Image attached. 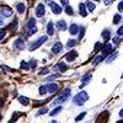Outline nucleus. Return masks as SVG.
Segmentation results:
<instances>
[{
  "instance_id": "obj_1",
  "label": "nucleus",
  "mask_w": 123,
  "mask_h": 123,
  "mask_svg": "<svg viewBox=\"0 0 123 123\" xmlns=\"http://www.w3.org/2000/svg\"><path fill=\"white\" fill-rule=\"evenodd\" d=\"M59 89V85L58 84H46V85H42L39 87V94L41 95H44L47 94V92H49V94H53V92L58 91Z\"/></svg>"
},
{
  "instance_id": "obj_2",
  "label": "nucleus",
  "mask_w": 123,
  "mask_h": 123,
  "mask_svg": "<svg viewBox=\"0 0 123 123\" xmlns=\"http://www.w3.org/2000/svg\"><path fill=\"white\" fill-rule=\"evenodd\" d=\"M87 100H89V95H87L86 91H80L79 94H76V96L73 98L74 104L78 105V106H83Z\"/></svg>"
},
{
  "instance_id": "obj_3",
  "label": "nucleus",
  "mask_w": 123,
  "mask_h": 123,
  "mask_svg": "<svg viewBox=\"0 0 123 123\" xmlns=\"http://www.w3.org/2000/svg\"><path fill=\"white\" fill-rule=\"evenodd\" d=\"M70 94H71V90L68 87V89H65L62 94L55 98V101H54V105H60V104H63V102H65L67 100H68V97L70 96Z\"/></svg>"
},
{
  "instance_id": "obj_4",
  "label": "nucleus",
  "mask_w": 123,
  "mask_h": 123,
  "mask_svg": "<svg viewBox=\"0 0 123 123\" xmlns=\"http://www.w3.org/2000/svg\"><path fill=\"white\" fill-rule=\"evenodd\" d=\"M46 41H47V36H42V37H39L38 39L33 41V42H32V44L30 46V50H35V49L39 48L41 46H42V44L46 42Z\"/></svg>"
},
{
  "instance_id": "obj_5",
  "label": "nucleus",
  "mask_w": 123,
  "mask_h": 123,
  "mask_svg": "<svg viewBox=\"0 0 123 123\" xmlns=\"http://www.w3.org/2000/svg\"><path fill=\"white\" fill-rule=\"evenodd\" d=\"M48 5L52 7V11H53V14H55V15H59L60 12H62V7L59 6V5H57L54 1H48Z\"/></svg>"
},
{
  "instance_id": "obj_6",
  "label": "nucleus",
  "mask_w": 123,
  "mask_h": 123,
  "mask_svg": "<svg viewBox=\"0 0 123 123\" xmlns=\"http://www.w3.org/2000/svg\"><path fill=\"white\" fill-rule=\"evenodd\" d=\"M102 55L104 57H107L108 54H111L112 52H113V47H112V44H110V43H107L104 48H102Z\"/></svg>"
},
{
  "instance_id": "obj_7",
  "label": "nucleus",
  "mask_w": 123,
  "mask_h": 123,
  "mask_svg": "<svg viewBox=\"0 0 123 123\" xmlns=\"http://www.w3.org/2000/svg\"><path fill=\"white\" fill-rule=\"evenodd\" d=\"M0 12H1L3 17H10L12 15V10L10 7H7V6H3L1 9H0Z\"/></svg>"
},
{
  "instance_id": "obj_8",
  "label": "nucleus",
  "mask_w": 123,
  "mask_h": 123,
  "mask_svg": "<svg viewBox=\"0 0 123 123\" xmlns=\"http://www.w3.org/2000/svg\"><path fill=\"white\" fill-rule=\"evenodd\" d=\"M46 12V9H44V5L43 4H38L37 7H36V16L37 17H42Z\"/></svg>"
},
{
  "instance_id": "obj_9",
  "label": "nucleus",
  "mask_w": 123,
  "mask_h": 123,
  "mask_svg": "<svg viewBox=\"0 0 123 123\" xmlns=\"http://www.w3.org/2000/svg\"><path fill=\"white\" fill-rule=\"evenodd\" d=\"M76 57H78V53L75 52V50H70V52H68L65 54V60L67 62H73Z\"/></svg>"
},
{
  "instance_id": "obj_10",
  "label": "nucleus",
  "mask_w": 123,
  "mask_h": 123,
  "mask_svg": "<svg viewBox=\"0 0 123 123\" xmlns=\"http://www.w3.org/2000/svg\"><path fill=\"white\" fill-rule=\"evenodd\" d=\"M55 27H57V30H59V31H64V30H67L68 25H67V22L64 21V20H59V21L55 24Z\"/></svg>"
},
{
  "instance_id": "obj_11",
  "label": "nucleus",
  "mask_w": 123,
  "mask_h": 123,
  "mask_svg": "<svg viewBox=\"0 0 123 123\" xmlns=\"http://www.w3.org/2000/svg\"><path fill=\"white\" fill-rule=\"evenodd\" d=\"M62 49H63V44H62L60 42H57V43H54V46L52 47V52H53L54 54H58L59 52H62Z\"/></svg>"
},
{
  "instance_id": "obj_12",
  "label": "nucleus",
  "mask_w": 123,
  "mask_h": 123,
  "mask_svg": "<svg viewBox=\"0 0 123 123\" xmlns=\"http://www.w3.org/2000/svg\"><path fill=\"white\" fill-rule=\"evenodd\" d=\"M14 46H15V48H17V49H24V48H25V42H24V39H22V38L16 39L15 43H14Z\"/></svg>"
},
{
  "instance_id": "obj_13",
  "label": "nucleus",
  "mask_w": 123,
  "mask_h": 123,
  "mask_svg": "<svg viewBox=\"0 0 123 123\" xmlns=\"http://www.w3.org/2000/svg\"><path fill=\"white\" fill-rule=\"evenodd\" d=\"M79 11H80V15H81V16H86V15H87V10H86L85 3L79 4Z\"/></svg>"
},
{
  "instance_id": "obj_14",
  "label": "nucleus",
  "mask_w": 123,
  "mask_h": 123,
  "mask_svg": "<svg viewBox=\"0 0 123 123\" xmlns=\"http://www.w3.org/2000/svg\"><path fill=\"white\" fill-rule=\"evenodd\" d=\"M69 32L71 35H78L79 33V26L76 24H71L70 27H69Z\"/></svg>"
},
{
  "instance_id": "obj_15",
  "label": "nucleus",
  "mask_w": 123,
  "mask_h": 123,
  "mask_svg": "<svg viewBox=\"0 0 123 123\" xmlns=\"http://www.w3.org/2000/svg\"><path fill=\"white\" fill-rule=\"evenodd\" d=\"M91 79H92V75H91V74H86V75H84L83 79H81V81H83V83H81V87L85 86L86 84H89Z\"/></svg>"
},
{
  "instance_id": "obj_16",
  "label": "nucleus",
  "mask_w": 123,
  "mask_h": 123,
  "mask_svg": "<svg viewBox=\"0 0 123 123\" xmlns=\"http://www.w3.org/2000/svg\"><path fill=\"white\" fill-rule=\"evenodd\" d=\"M54 68H55L58 71H64V70L68 68V65H67L65 63H63V62H60V63H57V64L54 65Z\"/></svg>"
},
{
  "instance_id": "obj_17",
  "label": "nucleus",
  "mask_w": 123,
  "mask_h": 123,
  "mask_svg": "<svg viewBox=\"0 0 123 123\" xmlns=\"http://www.w3.org/2000/svg\"><path fill=\"white\" fill-rule=\"evenodd\" d=\"M47 32L49 36H53L54 35V24L53 22H49L47 25Z\"/></svg>"
},
{
  "instance_id": "obj_18",
  "label": "nucleus",
  "mask_w": 123,
  "mask_h": 123,
  "mask_svg": "<svg viewBox=\"0 0 123 123\" xmlns=\"http://www.w3.org/2000/svg\"><path fill=\"white\" fill-rule=\"evenodd\" d=\"M25 9H26V6H25L24 3H17V4H16V10H17V12H20V14L25 12Z\"/></svg>"
},
{
  "instance_id": "obj_19",
  "label": "nucleus",
  "mask_w": 123,
  "mask_h": 123,
  "mask_svg": "<svg viewBox=\"0 0 123 123\" xmlns=\"http://www.w3.org/2000/svg\"><path fill=\"white\" fill-rule=\"evenodd\" d=\"M26 26H27V28H33V27H36V20L33 18V17H31L28 21L26 22Z\"/></svg>"
},
{
  "instance_id": "obj_20",
  "label": "nucleus",
  "mask_w": 123,
  "mask_h": 123,
  "mask_svg": "<svg viewBox=\"0 0 123 123\" xmlns=\"http://www.w3.org/2000/svg\"><path fill=\"white\" fill-rule=\"evenodd\" d=\"M18 101H20V104L24 105V106H27L30 104V98L28 97H25V96H20L18 97Z\"/></svg>"
},
{
  "instance_id": "obj_21",
  "label": "nucleus",
  "mask_w": 123,
  "mask_h": 123,
  "mask_svg": "<svg viewBox=\"0 0 123 123\" xmlns=\"http://www.w3.org/2000/svg\"><path fill=\"white\" fill-rule=\"evenodd\" d=\"M104 58H105V57L102 55V54H101V55H97L96 58H94V60H92V64H94V65L98 64V63H100V62H101L102 59H104Z\"/></svg>"
},
{
  "instance_id": "obj_22",
  "label": "nucleus",
  "mask_w": 123,
  "mask_h": 123,
  "mask_svg": "<svg viewBox=\"0 0 123 123\" xmlns=\"http://www.w3.org/2000/svg\"><path fill=\"white\" fill-rule=\"evenodd\" d=\"M37 31H38L37 26H36V27H33V28H31V30L28 31V32L26 33V37H30V36H32V35H35V33L37 32Z\"/></svg>"
},
{
  "instance_id": "obj_23",
  "label": "nucleus",
  "mask_w": 123,
  "mask_h": 123,
  "mask_svg": "<svg viewBox=\"0 0 123 123\" xmlns=\"http://www.w3.org/2000/svg\"><path fill=\"white\" fill-rule=\"evenodd\" d=\"M110 36H111V32H110V30H105L104 32H102V37H104V39H108L110 38Z\"/></svg>"
},
{
  "instance_id": "obj_24",
  "label": "nucleus",
  "mask_w": 123,
  "mask_h": 123,
  "mask_svg": "<svg viewBox=\"0 0 123 123\" xmlns=\"http://www.w3.org/2000/svg\"><path fill=\"white\" fill-rule=\"evenodd\" d=\"M17 25H18V21H17V18H15L14 21H12L11 24H10V25H9V28H11V30H15V28L17 27Z\"/></svg>"
},
{
  "instance_id": "obj_25",
  "label": "nucleus",
  "mask_w": 123,
  "mask_h": 123,
  "mask_svg": "<svg viewBox=\"0 0 123 123\" xmlns=\"http://www.w3.org/2000/svg\"><path fill=\"white\" fill-rule=\"evenodd\" d=\"M62 111V106H58V107H55L52 112H49V115L50 116H54V115H57V113H59V112Z\"/></svg>"
},
{
  "instance_id": "obj_26",
  "label": "nucleus",
  "mask_w": 123,
  "mask_h": 123,
  "mask_svg": "<svg viewBox=\"0 0 123 123\" xmlns=\"http://www.w3.org/2000/svg\"><path fill=\"white\" fill-rule=\"evenodd\" d=\"M85 5L89 7V11H92V10L95 9V4L92 3V1H86V3H85Z\"/></svg>"
},
{
  "instance_id": "obj_27",
  "label": "nucleus",
  "mask_w": 123,
  "mask_h": 123,
  "mask_svg": "<svg viewBox=\"0 0 123 123\" xmlns=\"http://www.w3.org/2000/svg\"><path fill=\"white\" fill-rule=\"evenodd\" d=\"M76 44V39H69L68 43H67V48H70V47H74Z\"/></svg>"
},
{
  "instance_id": "obj_28",
  "label": "nucleus",
  "mask_w": 123,
  "mask_h": 123,
  "mask_svg": "<svg viewBox=\"0 0 123 123\" xmlns=\"http://www.w3.org/2000/svg\"><path fill=\"white\" fill-rule=\"evenodd\" d=\"M49 110H48V107H43V108H41L38 112H37V116H41V115H44V113H47Z\"/></svg>"
},
{
  "instance_id": "obj_29",
  "label": "nucleus",
  "mask_w": 123,
  "mask_h": 123,
  "mask_svg": "<svg viewBox=\"0 0 123 123\" xmlns=\"http://www.w3.org/2000/svg\"><path fill=\"white\" fill-rule=\"evenodd\" d=\"M121 18H122V17H121V15H119V14H116V15L113 16V24H115V25H116V24H119Z\"/></svg>"
},
{
  "instance_id": "obj_30",
  "label": "nucleus",
  "mask_w": 123,
  "mask_h": 123,
  "mask_svg": "<svg viewBox=\"0 0 123 123\" xmlns=\"http://www.w3.org/2000/svg\"><path fill=\"white\" fill-rule=\"evenodd\" d=\"M85 116H86V112H83V113H80V115H79V116H78V117L75 118V121H76V122H80V121L83 119V118H84Z\"/></svg>"
},
{
  "instance_id": "obj_31",
  "label": "nucleus",
  "mask_w": 123,
  "mask_h": 123,
  "mask_svg": "<svg viewBox=\"0 0 123 123\" xmlns=\"http://www.w3.org/2000/svg\"><path fill=\"white\" fill-rule=\"evenodd\" d=\"M65 12H67L68 15H70V16L74 14V12H73V9H71V7H70L69 5H68V6H65Z\"/></svg>"
},
{
  "instance_id": "obj_32",
  "label": "nucleus",
  "mask_w": 123,
  "mask_h": 123,
  "mask_svg": "<svg viewBox=\"0 0 123 123\" xmlns=\"http://www.w3.org/2000/svg\"><path fill=\"white\" fill-rule=\"evenodd\" d=\"M5 36H6V31H5V30H1V31H0V42L4 39Z\"/></svg>"
},
{
  "instance_id": "obj_33",
  "label": "nucleus",
  "mask_w": 123,
  "mask_h": 123,
  "mask_svg": "<svg viewBox=\"0 0 123 123\" xmlns=\"http://www.w3.org/2000/svg\"><path fill=\"white\" fill-rule=\"evenodd\" d=\"M21 68H22V69H30L28 63H26L25 60H22V62H21Z\"/></svg>"
},
{
  "instance_id": "obj_34",
  "label": "nucleus",
  "mask_w": 123,
  "mask_h": 123,
  "mask_svg": "<svg viewBox=\"0 0 123 123\" xmlns=\"http://www.w3.org/2000/svg\"><path fill=\"white\" fill-rule=\"evenodd\" d=\"M79 31H80V33H79V39H81V38H83V36H84L85 30H84V27H80V28H79Z\"/></svg>"
},
{
  "instance_id": "obj_35",
  "label": "nucleus",
  "mask_w": 123,
  "mask_h": 123,
  "mask_svg": "<svg viewBox=\"0 0 123 123\" xmlns=\"http://www.w3.org/2000/svg\"><path fill=\"white\" fill-rule=\"evenodd\" d=\"M28 67H30V69H33L36 67V62L35 60H31L30 63H28Z\"/></svg>"
},
{
  "instance_id": "obj_36",
  "label": "nucleus",
  "mask_w": 123,
  "mask_h": 123,
  "mask_svg": "<svg viewBox=\"0 0 123 123\" xmlns=\"http://www.w3.org/2000/svg\"><path fill=\"white\" fill-rule=\"evenodd\" d=\"M117 36L119 37V36H123V26H121L119 28H118V31H117Z\"/></svg>"
},
{
  "instance_id": "obj_37",
  "label": "nucleus",
  "mask_w": 123,
  "mask_h": 123,
  "mask_svg": "<svg viewBox=\"0 0 123 123\" xmlns=\"http://www.w3.org/2000/svg\"><path fill=\"white\" fill-rule=\"evenodd\" d=\"M49 73V69H42V71H39V75H46Z\"/></svg>"
},
{
  "instance_id": "obj_38",
  "label": "nucleus",
  "mask_w": 123,
  "mask_h": 123,
  "mask_svg": "<svg viewBox=\"0 0 123 123\" xmlns=\"http://www.w3.org/2000/svg\"><path fill=\"white\" fill-rule=\"evenodd\" d=\"M116 57H117V54H112V55H111V57H110V58L107 59V63H111V62L113 60V59H115Z\"/></svg>"
},
{
  "instance_id": "obj_39",
  "label": "nucleus",
  "mask_w": 123,
  "mask_h": 123,
  "mask_svg": "<svg viewBox=\"0 0 123 123\" xmlns=\"http://www.w3.org/2000/svg\"><path fill=\"white\" fill-rule=\"evenodd\" d=\"M1 26H4V17L0 15V27H1Z\"/></svg>"
},
{
  "instance_id": "obj_40",
  "label": "nucleus",
  "mask_w": 123,
  "mask_h": 123,
  "mask_svg": "<svg viewBox=\"0 0 123 123\" xmlns=\"http://www.w3.org/2000/svg\"><path fill=\"white\" fill-rule=\"evenodd\" d=\"M58 76H59V75H58V74H55V75H52V76H49V78H48L47 80L49 81V80H52V79H55V78H58Z\"/></svg>"
},
{
  "instance_id": "obj_41",
  "label": "nucleus",
  "mask_w": 123,
  "mask_h": 123,
  "mask_svg": "<svg viewBox=\"0 0 123 123\" xmlns=\"http://www.w3.org/2000/svg\"><path fill=\"white\" fill-rule=\"evenodd\" d=\"M118 10H119V11H122V10H123V1H121V4L118 5Z\"/></svg>"
},
{
  "instance_id": "obj_42",
  "label": "nucleus",
  "mask_w": 123,
  "mask_h": 123,
  "mask_svg": "<svg viewBox=\"0 0 123 123\" xmlns=\"http://www.w3.org/2000/svg\"><path fill=\"white\" fill-rule=\"evenodd\" d=\"M101 48V43L100 42H97L96 44H95V49H100Z\"/></svg>"
},
{
  "instance_id": "obj_43",
  "label": "nucleus",
  "mask_w": 123,
  "mask_h": 123,
  "mask_svg": "<svg viewBox=\"0 0 123 123\" xmlns=\"http://www.w3.org/2000/svg\"><path fill=\"white\" fill-rule=\"evenodd\" d=\"M118 41H119V37H113V43H118Z\"/></svg>"
},
{
  "instance_id": "obj_44",
  "label": "nucleus",
  "mask_w": 123,
  "mask_h": 123,
  "mask_svg": "<svg viewBox=\"0 0 123 123\" xmlns=\"http://www.w3.org/2000/svg\"><path fill=\"white\" fill-rule=\"evenodd\" d=\"M62 3V5H64V6H68V1H64V0H63V1H60Z\"/></svg>"
},
{
  "instance_id": "obj_45",
  "label": "nucleus",
  "mask_w": 123,
  "mask_h": 123,
  "mask_svg": "<svg viewBox=\"0 0 123 123\" xmlns=\"http://www.w3.org/2000/svg\"><path fill=\"white\" fill-rule=\"evenodd\" d=\"M119 116H121V117H123V108H122V111L119 112Z\"/></svg>"
},
{
  "instance_id": "obj_46",
  "label": "nucleus",
  "mask_w": 123,
  "mask_h": 123,
  "mask_svg": "<svg viewBox=\"0 0 123 123\" xmlns=\"http://www.w3.org/2000/svg\"><path fill=\"white\" fill-rule=\"evenodd\" d=\"M52 123H57V121H53V122H52Z\"/></svg>"
},
{
  "instance_id": "obj_47",
  "label": "nucleus",
  "mask_w": 123,
  "mask_h": 123,
  "mask_svg": "<svg viewBox=\"0 0 123 123\" xmlns=\"http://www.w3.org/2000/svg\"><path fill=\"white\" fill-rule=\"evenodd\" d=\"M122 78H123V74H122Z\"/></svg>"
}]
</instances>
